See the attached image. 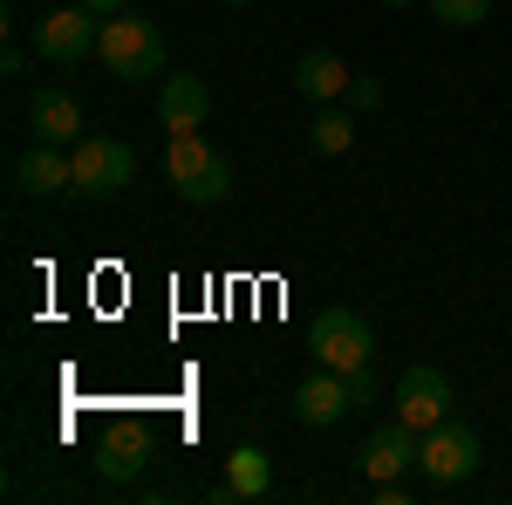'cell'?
Masks as SVG:
<instances>
[{"label": "cell", "mask_w": 512, "mask_h": 505, "mask_svg": "<svg viewBox=\"0 0 512 505\" xmlns=\"http://www.w3.org/2000/svg\"><path fill=\"white\" fill-rule=\"evenodd\" d=\"M164 178H171V192L185 205H226L233 198V164L212 151L198 130H178L164 144Z\"/></svg>", "instance_id": "obj_1"}, {"label": "cell", "mask_w": 512, "mask_h": 505, "mask_svg": "<svg viewBox=\"0 0 512 505\" xmlns=\"http://www.w3.org/2000/svg\"><path fill=\"white\" fill-rule=\"evenodd\" d=\"M96 55H103V69H110L117 82H130V89H137V82H151V76H164V35L144 21V14H130V7L103 21Z\"/></svg>", "instance_id": "obj_2"}, {"label": "cell", "mask_w": 512, "mask_h": 505, "mask_svg": "<svg viewBox=\"0 0 512 505\" xmlns=\"http://www.w3.org/2000/svg\"><path fill=\"white\" fill-rule=\"evenodd\" d=\"M478 458H485L478 430L458 424V417H444L437 430H424V458H417V471H424V485L451 492V485H465V478L478 471Z\"/></svg>", "instance_id": "obj_3"}, {"label": "cell", "mask_w": 512, "mask_h": 505, "mask_svg": "<svg viewBox=\"0 0 512 505\" xmlns=\"http://www.w3.org/2000/svg\"><path fill=\"white\" fill-rule=\"evenodd\" d=\"M315 362L342 369V376L376 369V335H369V321L355 308H321L315 314Z\"/></svg>", "instance_id": "obj_4"}, {"label": "cell", "mask_w": 512, "mask_h": 505, "mask_svg": "<svg viewBox=\"0 0 512 505\" xmlns=\"http://www.w3.org/2000/svg\"><path fill=\"white\" fill-rule=\"evenodd\" d=\"M396 424L410 430H437L444 417H451V376L437 369V362H410L403 376H396Z\"/></svg>", "instance_id": "obj_5"}, {"label": "cell", "mask_w": 512, "mask_h": 505, "mask_svg": "<svg viewBox=\"0 0 512 505\" xmlns=\"http://www.w3.org/2000/svg\"><path fill=\"white\" fill-rule=\"evenodd\" d=\"M69 164H76L82 198H117L123 185L137 178V157H130V144H117V137H82L76 151H69Z\"/></svg>", "instance_id": "obj_6"}, {"label": "cell", "mask_w": 512, "mask_h": 505, "mask_svg": "<svg viewBox=\"0 0 512 505\" xmlns=\"http://www.w3.org/2000/svg\"><path fill=\"white\" fill-rule=\"evenodd\" d=\"M96 41H103V28H96V14H89L82 0H69V7H55V14H41V21H35V48L48 55V62H62V69L89 62Z\"/></svg>", "instance_id": "obj_7"}, {"label": "cell", "mask_w": 512, "mask_h": 505, "mask_svg": "<svg viewBox=\"0 0 512 505\" xmlns=\"http://www.w3.org/2000/svg\"><path fill=\"white\" fill-rule=\"evenodd\" d=\"M417 458H424V430L410 424H383L362 437V451H355V471L369 478V485H383V478H403V471H417Z\"/></svg>", "instance_id": "obj_8"}, {"label": "cell", "mask_w": 512, "mask_h": 505, "mask_svg": "<svg viewBox=\"0 0 512 505\" xmlns=\"http://www.w3.org/2000/svg\"><path fill=\"white\" fill-rule=\"evenodd\" d=\"M349 410H355V383L328 362H315V376H301V389H294V417L308 430H335Z\"/></svg>", "instance_id": "obj_9"}, {"label": "cell", "mask_w": 512, "mask_h": 505, "mask_svg": "<svg viewBox=\"0 0 512 505\" xmlns=\"http://www.w3.org/2000/svg\"><path fill=\"white\" fill-rule=\"evenodd\" d=\"M28 123H35L41 144H62V151H76L82 137H89V117H82V103L69 89H55V82H41L35 96H28Z\"/></svg>", "instance_id": "obj_10"}, {"label": "cell", "mask_w": 512, "mask_h": 505, "mask_svg": "<svg viewBox=\"0 0 512 505\" xmlns=\"http://www.w3.org/2000/svg\"><path fill=\"white\" fill-rule=\"evenodd\" d=\"M14 185L28 198H62V192H76V164H69L62 144L35 137V151H21V164H14Z\"/></svg>", "instance_id": "obj_11"}, {"label": "cell", "mask_w": 512, "mask_h": 505, "mask_svg": "<svg viewBox=\"0 0 512 505\" xmlns=\"http://www.w3.org/2000/svg\"><path fill=\"white\" fill-rule=\"evenodd\" d=\"M205 117H212V89H205V76H164L158 82V123L178 137V130H205Z\"/></svg>", "instance_id": "obj_12"}, {"label": "cell", "mask_w": 512, "mask_h": 505, "mask_svg": "<svg viewBox=\"0 0 512 505\" xmlns=\"http://www.w3.org/2000/svg\"><path fill=\"white\" fill-rule=\"evenodd\" d=\"M144 458H151V430L144 424H117L110 437H103V451H96V471H103L110 485H123V478H137Z\"/></svg>", "instance_id": "obj_13"}, {"label": "cell", "mask_w": 512, "mask_h": 505, "mask_svg": "<svg viewBox=\"0 0 512 505\" xmlns=\"http://www.w3.org/2000/svg\"><path fill=\"white\" fill-rule=\"evenodd\" d=\"M294 89H301L308 103H335V96L349 89V69H342V55H335V48H308V55L294 62Z\"/></svg>", "instance_id": "obj_14"}, {"label": "cell", "mask_w": 512, "mask_h": 505, "mask_svg": "<svg viewBox=\"0 0 512 505\" xmlns=\"http://www.w3.org/2000/svg\"><path fill=\"white\" fill-rule=\"evenodd\" d=\"M267 485H274V465H267V451H260V444H239L233 458H226V492H233V499H260Z\"/></svg>", "instance_id": "obj_15"}, {"label": "cell", "mask_w": 512, "mask_h": 505, "mask_svg": "<svg viewBox=\"0 0 512 505\" xmlns=\"http://www.w3.org/2000/svg\"><path fill=\"white\" fill-rule=\"evenodd\" d=\"M308 144H315V157H342L355 144V110H328L321 103V117H315V130H308Z\"/></svg>", "instance_id": "obj_16"}, {"label": "cell", "mask_w": 512, "mask_h": 505, "mask_svg": "<svg viewBox=\"0 0 512 505\" xmlns=\"http://www.w3.org/2000/svg\"><path fill=\"white\" fill-rule=\"evenodd\" d=\"M431 14L444 28H478V21L492 14V0H431Z\"/></svg>", "instance_id": "obj_17"}, {"label": "cell", "mask_w": 512, "mask_h": 505, "mask_svg": "<svg viewBox=\"0 0 512 505\" xmlns=\"http://www.w3.org/2000/svg\"><path fill=\"white\" fill-rule=\"evenodd\" d=\"M342 103H349L355 117H369V110H383V82H376V76H349V89H342Z\"/></svg>", "instance_id": "obj_18"}, {"label": "cell", "mask_w": 512, "mask_h": 505, "mask_svg": "<svg viewBox=\"0 0 512 505\" xmlns=\"http://www.w3.org/2000/svg\"><path fill=\"white\" fill-rule=\"evenodd\" d=\"M369 492L383 505H410V485H403V478H383V485H369Z\"/></svg>", "instance_id": "obj_19"}, {"label": "cell", "mask_w": 512, "mask_h": 505, "mask_svg": "<svg viewBox=\"0 0 512 505\" xmlns=\"http://www.w3.org/2000/svg\"><path fill=\"white\" fill-rule=\"evenodd\" d=\"M0 76H28V48H7L0 55Z\"/></svg>", "instance_id": "obj_20"}, {"label": "cell", "mask_w": 512, "mask_h": 505, "mask_svg": "<svg viewBox=\"0 0 512 505\" xmlns=\"http://www.w3.org/2000/svg\"><path fill=\"white\" fill-rule=\"evenodd\" d=\"M82 7H89V14H96V21H110V14H123V7H130V0H82Z\"/></svg>", "instance_id": "obj_21"}, {"label": "cell", "mask_w": 512, "mask_h": 505, "mask_svg": "<svg viewBox=\"0 0 512 505\" xmlns=\"http://www.w3.org/2000/svg\"><path fill=\"white\" fill-rule=\"evenodd\" d=\"M383 7H417V0H383Z\"/></svg>", "instance_id": "obj_22"}, {"label": "cell", "mask_w": 512, "mask_h": 505, "mask_svg": "<svg viewBox=\"0 0 512 505\" xmlns=\"http://www.w3.org/2000/svg\"><path fill=\"white\" fill-rule=\"evenodd\" d=\"M226 7H246V0H226Z\"/></svg>", "instance_id": "obj_23"}]
</instances>
